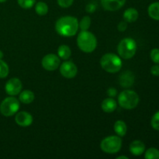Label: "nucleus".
Returning a JSON list of instances; mask_svg holds the SVG:
<instances>
[{
    "label": "nucleus",
    "instance_id": "obj_21",
    "mask_svg": "<svg viewBox=\"0 0 159 159\" xmlns=\"http://www.w3.org/2000/svg\"><path fill=\"white\" fill-rule=\"evenodd\" d=\"M35 11L39 16H45L48 12V6L43 2H39L36 4Z\"/></svg>",
    "mask_w": 159,
    "mask_h": 159
},
{
    "label": "nucleus",
    "instance_id": "obj_12",
    "mask_svg": "<svg viewBox=\"0 0 159 159\" xmlns=\"http://www.w3.org/2000/svg\"><path fill=\"white\" fill-rule=\"evenodd\" d=\"M126 0H101L102 8L107 11H116L125 4Z\"/></svg>",
    "mask_w": 159,
    "mask_h": 159
},
{
    "label": "nucleus",
    "instance_id": "obj_31",
    "mask_svg": "<svg viewBox=\"0 0 159 159\" xmlns=\"http://www.w3.org/2000/svg\"><path fill=\"white\" fill-rule=\"evenodd\" d=\"M151 73L155 76H159V65H155L151 68Z\"/></svg>",
    "mask_w": 159,
    "mask_h": 159
},
{
    "label": "nucleus",
    "instance_id": "obj_8",
    "mask_svg": "<svg viewBox=\"0 0 159 159\" xmlns=\"http://www.w3.org/2000/svg\"><path fill=\"white\" fill-rule=\"evenodd\" d=\"M60 57L54 54H48L43 57L42 67L47 71H54L60 66Z\"/></svg>",
    "mask_w": 159,
    "mask_h": 159
},
{
    "label": "nucleus",
    "instance_id": "obj_7",
    "mask_svg": "<svg viewBox=\"0 0 159 159\" xmlns=\"http://www.w3.org/2000/svg\"><path fill=\"white\" fill-rule=\"evenodd\" d=\"M20 109V101L15 97H7L0 104V113L4 116L9 117L15 115Z\"/></svg>",
    "mask_w": 159,
    "mask_h": 159
},
{
    "label": "nucleus",
    "instance_id": "obj_10",
    "mask_svg": "<svg viewBox=\"0 0 159 159\" xmlns=\"http://www.w3.org/2000/svg\"><path fill=\"white\" fill-rule=\"evenodd\" d=\"M60 73L66 79H73L78 73V68L72 61H65L60 66Z\"/></svg>",
    "mask_w": 159,
    "mask_h": 159
},
{
    "label": "nucleus",
    "instance_id": "obj_11",
    "mask_svg": "<svg viewBox=\"0 0 159 159\" xmlns=\"http://www.w3.org/2000/svg\"><path fill=\"white\" fill-rule=\"evenodd\" d=\"M33 120L34 119H33L32 115L27 112L21 111L16 113L15 121L20 127H29L32 124Z\"/></svg>",
    "mask_w": 159,
    "mask_h": 159
},
{
    "label": "nucleus",
    "instance_id": "obj_4",
    "mask_svg": "<svg viewBox=\"0 0 159 159\" xmlns=\"http://www.w3.org/2000/svg\"><path fill=\"white\" fill-rule=\"evenodd\" d=\"M118 103L125 110H132L139 103V96L133 90H124L118 96Z\"/></svg>",
    "mask_w": 159,
    "mask_h": 159
},
{
    "label": "nucleus",
    "instance_id": "obj_19",
    "mask_svg": "<svg viewBox=\"0 0 159 159\" xmlns=\"http://www.w3.org/2000/svg\"><path fill=\"white\" fill-rule=\"evenodd\" d=\"M148 12L151 18L155 20H159V2L152 3L148 6Z\"/></svg>",
    "mask_w": 159,
    "mask_h": 159
},
{
    "label": "nucleus",
    "instance_id": "obj_27",
    "mask_svg": "<svg viewBox=\"0 0 159 159\" xmlns=\"http://www.w3.org/2000/svg\"><path fill=\"white\" fill-rule=\"evenodd\" d=\"M150 57L152 61L156 64H159V49H158V48L152 49V51H151Z\"/></svg>",
    "mask_w": 159,
    "mask_h": 159
},
{
    "label": "nucleus",
    "instance_id": "obj_9",
    "mask_svg": "<svg viewBox=\"0 0 159 159\" xmlns=\"http://www.w3.org/2000/svg\"><path fill=\"white\" fill-rule=\"evenodd\" d=\"M22 88H23L22 82L17 78H12L8 80L5 85L6 93L11 96H15L20 94V92L22 91Z\"/></svg>",
    "mask_w": 159,
    "mask_h": 159
},
{
    "label": "nucleus",
    "instance_id": "obj_28",
    "mask_svg": "<svg viewBox=\"0 0 159 159\" xmlns=\"http://www.w3.org/2000/svg\"><path fill=\"white\" fill-rule=\"evenodd\" d=\"M74 0H57V3L62 8H68L73 4Z\"/></svg>",
    "mask_w": 159,
    "mask_h": 159
},
{
    "label": "nucleus",
    "instance_id": "obj_32",
    "mask_svg": "<svg viewBox=\"0 0 159 159\" xmlns=\"http://www.w3.org/2000/svg\"><path fill=\"white\" fill-rule=\"evenodd\" d=\"M117 94V91H116V89L114 88H110L107 90V95L109 96V97H114Z\"/></svg>",
    "mask_w": 159,
    "mask_h": 159
},
{
    "label": "nucleus",
    "instance_id": "obj_13",
    "mask_svg": "<svg viewBox=\"0 0 159 159\" xmlns=\"http://www.w3.org/2000/svg\"><path fill=\"white\" fill-rule=\"evenodd\" d=\"M134 75L132 71H126L120 75L119 79L120 85L124 88H128L133 85L134 83Z\"/></svg>",
    "mask_w": 159,
    "mask_h": 159
},
{
    "label": "nucleus",
    "instance_id": "obj_29",
    "mask_svg": "<svg viewBox=\"0 0 159 159\" xmlns=\"http://www.w3.org/2000/svg\"><path fill=\"white\" fill-rule=\"evenodd\" d=\"M96 8H97V5H96V2H89L85 6V10H86V12H89V13H93L96 10Z\"/></svg>",
    "mask_w": 159,
    "mask_h": 159
},
{
    "label": "nucleus",
    "instance_id": "obj_24",
    "mask_svg": "<svg viewBox=\"0 0 159 159\" xmlns=\"http://www.w3.org/2000/svg\"><path fill=\"white\" fill-rule=\"evenodd\" d=\"M90 26H91V18L89 16H84L79 23V27L82 31L88 30Z\"/></svg>",
    "mask_w": 159,
    "mask_h": 159
},
{
    "label": "nucleus",
    "instance_id": "obj_23",
    "mask_svg": "<svg viewBox=\"0 0 159 159\" xmlns=\"http://www.w3.org/2000/svg\"><path fill=\"white\" fill-rule=\"evenodd\" d=\"M9 72V68L7 64L2 60H0V79H5L8 76Z\"/></svg>",
    "mask_w": 159,
    "mask_h": 159
},
{
    "label": "nucleus",
    "instance_id": "obj_22",
    "mask_svg": "<svg viewBox=\"0 0 159 159\" xmlns=\"http://www.w3.org/2000/svg\"><path fill=\"white\" fill-rule=\"evenodd\" d=\"M144 158L146 159H159V151L155 148H150L146 151Z\"/></svg>",
    "mask_w": 159,
    "mask_h": 159
},
{
    "label": "nucleus",
    "instance_id": "obj_35",
    "mask_svg": "<svg viewBox=\"0 0 159 159\" xmlns=\"http://www.w3.org/2000/svg\"><path fill=\"white\" fill-rule=\"evenodd\" d=\"M7 0H0V2H6Z\"/></svg>",
    "mask_w": 159,
    "mask_h": 159
},
{
    "label": "nucleus",
    "instance_id": "obj_1",
    "mask_svg": "<svg viewBox=\"0 0 159 159\" xmlns=\"http://www.w3.org/2000/svg\"><path fill=\"white\" fill-rule=\"evenodd\" d=\"M79 23L75 17L67 16L58 19L55 23V30L59 35L70 37L75 35L79 30Z\"/></svg>",
    "mask_w": 159,
    "mask_h": 159
},
{
    "label": "nucleus",
    "instance_id": "obj_16",
    "mask_svg": "<svg viewBox=\"0 0 159 159\" xmlns=\"http://www.w3.org/2000/svg\"><path fill=\"white\" fill-rule=\"evenodd\" d=\"M138 10L134 8H129L126 9L124 13V19L127 23H134L136 21L138 18Z\"/></svg>",
    "mask_w": 159,
    "mask_h": 159
},
{
    "label": "nucleus",
    "instance_id": "obj_33",
    "mask_svg": "<svg viewBox=\"0 0 159 159\" xmlns=\"http://www.w3.org/2000/svg\"><path fill=\"white\" fill-rule=\"evenodd\" d=\"M3 57H4V54H3V52L1 51V50H0V60H2V59L3 58Z\"/></svg>",
    "mask_w": 159,
    "mask_h": 159
},
{
    "label": "nucleus",
    "instance_id": "obj_5",
    "mask_svg": "<svg viewBox=\"0 0 159 159\" xmlns=\"http://www.w3.org/2000/svg\"><path fill=\"white\" fill-rule=\"evenodd\" d=\"M118 54L123 59H130L135 55L137 51V43L132 38H124L120 42L117 48Z\"/></svg>",
    "mask_w": 159,
    "mask_h": 159
},
{
    "label": "nucleus",
    "instance_id": "obj_25",
    "mask_svg": "<svg viewBox=\"0 0 159 159\" xmlns=\"http://www.w3.org/2000/svg\"><path fill=\"white\" fill-rule=\"evenodd\" d=\"M17 2L23 9H30L35 5L36 0H17Z\"/></svg>",
    "mask_w": 159,
    "mask_h": 159
},
{
    "label": "nucleus",
    "instance_id": "obj_18",
    "mask_svg": "<svg viewBox=\"0 0 159 159\" xmlns=\"http://www.w3.org/2000/svg\"><path fill=\"white\" fill-rule=\"evenodd\" d=\"M114 131L118 136L124 137L127 131V124L123 120L116 121L114 124Z\"/></svg>",
    "mask_w": 159,
    "mask_h": 159
},
{
    "label": "nucleus",
    "instance_id": "obj_26",
    "mask_svg": "<svg viewBox=\"0 0 159 159\" xmlns=\"http://www.w3.org/2000/svg\"><path fill=\"white\" fill-rule=\"evenodd\" d=\"M151 124L155 130H159V111L155 113L154 116H152Z\"/></svg>",
    "mask_w": 159,
    "mask_h": 159
},
{
    "label": "nucleus",
    "instance_id": "obj_2",
    "mask_svg": "<svg viewBox=\"0 0 159 159\" xmlns=\"http://www.w3.org/2000/svg\"><path fill=\"white\" fill-rule=\"evenodd\" d=\"M122 65L120 57L113 53H107L100 59V65L102 69L112 74L120 71Z\"/></svg>",
    "mask_w": 159,
    "mask_h": 159
},
{
    "label": "nucleus",
    "instance_id": "obj_34",
    "mask_svg": "<svg viewBox=\"0 0 159 159\" xmlns=\"http://www.w3.org/2000/svg\"><path fill=\"white\" fill-rule=\"evenodd\" d=\"M117 159H120V158H124V159H128V158H127V156H119L116 158Z\"/></svg>",
    "mask_w": 159,
    "mask_h": 159
},
{
    "label": "nucleus",
    "instance_id": "obj_6",
    "mask_svg": "<svg viewBox=\"0 0 159 159\" xmlns=\"http://www.w3.org/2000/svg\"><path fill=\"white\" fill-rule=\"evenodd\" d=\"M122 147V140L120 136H109L104 138L100 144L102 152L107 154H116Z\"/></svg>",
    "mask_w": 159,
    "mask_h": 159
},
{
    "label": "nucleus",
    "instance_id": "obj_3",
    "mask_svg": "<svg viewBox=\"0 0 159 159\" xmlns=\"http://www.w3.org/2000/svg\"><path fill=\"white\" fill-rule=\"evenodd\" d=\"M77 44L81 51L85 53H91L97 47V39L91 32L82 31L77 37Z\"/></svg>",
    "mask_w": 159,
    "mask_h": 159
},
{
    "label": "nucleus",
    "instance_id": "obj_17",
    "mask_svg": "<svg viewBox=\"0 0 159 159\" xmlns=\"http://www.w3.org/2000/svg\"><path fill=\"white\" fill-rule=\"evenodd\" d=\"M19 99H20V102L23 103L30 104L34 102L35 96H34V93L30 90H23V91L20 92Z\"/></svg>",
    "mask_w": 159,
    "mask_h": 159
},
{
    "label": "nucleus",
    "instance_id": "obj_30",
    "mask_svg": "<svg viewBox=\"0 0 159 159\" xmlns=\"http://www.w3.org/2000/svg\"><path fill=\"white\" fill-rule=\"evenodd\" d=\"M118 30L120 31V32H124V31L126 30V29L127 28V23L124 20V21L120 22L119 24L117 26Z\"/></svg>",
    "mask_w": 159,
    "mask_h": 159
},
{
    "label": "nucleus",
    "instance_id": "obj_14",
    "mask_svg": "<svg viewBox=\"0 0 159 159\" xmlns=\"http://www.w3.org/2000/svg\"><path fill=\"white\" fill-rule=\"evenodd\" d=\"M144 151H145V145L141 141L136 140L130 143V152L133 155L140 156L144 153Z\"/></svg>",
    "mask_w": 159,
    "mask_h": 159
},
{
    "label": "nucleus",
    "instance_id": "obj_20",
    "mask_svg": "<svg viewBox=\"0 0 159 159\" xmlns=\"http://www.w3.org/2000/svg\"><path fill=\"white\" fill-rule=\"evenodd\" d=\"M57 54L60 58L63 60H68L71 55V51L69 47L67 45H61L57 49Z\"/></svg>",
    "mask_w": 159,
    "mask_h": 159
},
{
    "label": "nucleus",
    "instance_id": "obj_15",
    "mask_svg": "<svg viewBox=\"0 0 159 159\" xmlns=\"http://www.w3.org/2000/svg\"><path fill=\"white\" fill-rule=\"evenodd\" d=\"M101 107H102V110L106 113H112L116 110L117 103L114 99H113L112 97H109L102 101Z\"/></svg>",
    "mask_w": 159,
    "mask_h": 159
}]
</instances>
